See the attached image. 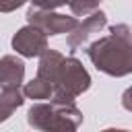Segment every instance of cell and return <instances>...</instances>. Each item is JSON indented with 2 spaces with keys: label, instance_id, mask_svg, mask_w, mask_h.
Masks as SVG:
<instances>
[{
  "label": "cell",
  "instance_id": "6",
  "mask_svg": "<svg viewBox=\"0 0 132 132\" xmlns=\"http://www.w3.org/2000/svg\"><path fill=\"white\" fill-rule=\"evenodd\" d=\"M10 45H12V50H14L19 56H23V58H37V56L47 47V35H45L41 29H37V27H33V25L27 23L25 27H21V29L12 35Z\"/></svg>",
  "mask_w": 132,
  "mask_h": 132
},
{
  "label": "cell",
  "instance_id": "7",
  "mask_svg": "<svg viewBox=\"0 0 132 132\" xmlns=\"http://www.w3.org/2000/svg\"><path fill=\"white\" fill-rule=\"evenodd\" d=\"M25 80V62L12 54L0 58V89L21 87Z\"/></svg>",
  "mask_w": 132,
  "mask_h": 132
},
{
  "label": "cell",
  "instance_id": "2",
  "mask_svg": "<svg viewBox=\"0 0 132 132\" xmlns=\"http://www.w3.org/2000/svg\"><path fill=\"white\" fill-rule=\"evenodd\" d=\"M27 124L35 130H66L72 132L82 124V111L74 101H37L27 111Z\"/></svg>",
  "mask_w": 132,
  "mask_h": 132
},
{
  "label": "cell",
  "instance_id": "8",
  "mask_svg": "<svg viewBox=\"0 0 132 132\" xmlns=\"http://www.w3.org/2000/svg\"><path fill=\"white\" fill-rule=\"evenodd\" d=\"M64 54H60L58 50H52V47H45L41 54H39V64H37V76L54 82L56 74H58V68H60V62H62Z\"/></svg>",
  "mask_w": 132,
  "mask_h": 132
},
{
  "label": "cell",
  "instance_id": "5",
  "mask_svg": "<svg viewBox=\"0 0 132 132\" xmlns=\"http://www.w3.org/2000/svg\"><path fill=\"white\" fill-rule=\"evenodd\" d=\"M105 25H107V14H105L103 10L97 8V10L89 12L80 23H76V27H74L70 33H66V45H68V50H70V52L80 50V47L87 45V41H89L95 33H99Z\"/></svg>",
  "mask_w": 132,
  "mask_h": 132
},
{
  "label": "cell",
  "instance_id": "11",
  "mask_svg": "<svg viewBox=\"0 0 132 132\" xmlns=\"http://www.w3.org/2000/svg\"><path fill=\"white\" fill-rule=\"evenodd\" d=\"M103 0H68V6L74 16H87L89 12L97 10Z\"/></svg>",
  "mask_w": 132,
  "mask_h": 132
},
{
  "label": "cell",
  "instance_id": "10",
  "mask_svg": "<svg viewBox=\"0 0 132 132\" xmlns=\"http://www.w3.org/2000/svg\"><path fill=\"white\" fill-rule=\"evenodd\" d=\"M21 91H23L25 99L47 101V99L52 97V93H54V87H52L50 80H45V78H41V76L35 74V78H31L29 82H25V85L21 87Z\"/></svg>",
  "mask_w": 132,
  "mask_h": 132
},
{
  "label": "cell",
  "instance_id": "4",
  "mask_svg": "<svg viewBox=\"0 0 132 132\" xmlns=\"http://www.w3.org/2000/svg\"><path fill=\"white\" fill-rule=\"evenodd\" d=\"M27 23L41 29L47 37L50 35H64V33H70L78 19L76 16H66V14H60L56 10H47V8H37V6H29L27 8V14H25Z\"/></svg>",
  "mask_w": 132,
  "mask_h": 132
},
{
  "label": "cell",
  "instance_id": "1",
  "mask_svg": "<svg viewBox=\"0 0 132 132\" xmlns=\"http://www.w3.org/2000/svg\"><path fill=\"white\" fill-rule=\"evenodd\" d=\"M91 64L107 76H128L132 72V29L126 23L109 27L105 37H99L87 45Z\"/></svg>",
  "mask_w": 132,
  "mask_h": 132
},
{
  "label": "cell",
  "instance_id": "3",
  "mask_svg": "<svg viewBox=\"0 0 132 132\" xmlns=\"http://www.w3.org/2000/svg\"><path fill=\"white\" fill-rule=\"evenodd\" d=\"M52 87H54V93L50 99L60 101V103H68V101H74L85 91H89L91 74L87 72V68L82 66V62L78 58H74V56L66 58L64 56Z\"/></svg>",
  "mask_w": 132,
  "mask_h": 132
},
{
  "label": "cell",
  "instance_id": "12",
  "mask_svg": "<svg viewBox=\"0 0 132 132\" xmlns=\"http://www.w3.org/2000/svg\"><path fill=\"white\" fill-rule=\"evenodd\" d=\"M31 6H37V8H47V10H56L60 6H66L68 0H29Z\"/></svg>",
  "mask_w": 132,
  "mask_h": 132
},
{
  "label": "cell",
  "instance_id": "9",
  "mask_svg": "<svg viewBox=\"0 0 132 132\" xmlns=\"http://www.w3.org/2000/svg\"><path fill=\"white\" fill-rule=\"evenodd\" d=\"M23 103H25V95H23L21 87L0 89V124L6 122Z\"/></svg>",
  "mask_w": 132,
  "mask_h": 132
},
{
  "label": "cell",
  "instance_id": "13",
  "mask_svg": "<svg viewBox=\"0 0 132 132\" xmlns=\"http://www.w3.org/2000/svg\"><path fill=\"white\" fill-rule=\"evenodd\" d=\"M25 2H29V0H0V12H12V10L21 8Z\"/></svg>",
  "mask_w": 132,
  "mask_h": 132
}]
</instances>
